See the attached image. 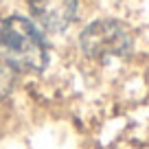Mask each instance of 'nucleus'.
Listing matches in <instances>:
<instances>
[{
  "instance_id": "20e7f679",
  "label": "nucleus",
  "mask_w": 149,
  "mask_h": 149,
  "mask_svg": "<svg viewBox=\"0 0 149 149\" xmlns=\"http://www.w3.org/2000/svg\"><path fill=\"white\" fill-rule=\"evenodd\" d=\"M11 88H13V70L7 66H0V101L7 99Z\"/></svg>"
},
{
  "instance_id": "f257e3e1",
  "label": "nucleus",
  "mask_w": 149,
  "mask_h": 149,
  "mask_svg": "<svg viewBox=\"0 0 149 149\" xmlns=\"http://www.w3.org/2000/svg\"><path fill=\"white\" fill-rule=\"evenodd\" d=\"M0 55L15 72H40L48 61V48L35 24L13 15L0 26Z\"/></svg>"
},
{
  "instance_id": "7ed1b4c3",
  "label": "nucleus",
  "mask_w": 149,
  "mask_h": 149,
  "mask_svg": "<svg viewBox=\"0 0 149 149\" xmlns=\"http://www.w3.org/2000/svg\"><path fill=\"white\" fill-rule=\"evenodd\" d=\"M29 9L44 31L59 33L72 24L77 15V0H29Z\"/></svg>"
},
{
  "instance_id": "f03ea898",
  "label": "nucleus",
  "mask_w": 149,
  "mask_h": 149,
  "mask_svg": "<svg viewBox=\"0 0 149 149\" xmlns=\"http://www.w3.org/2000/svg\"><path fill=\"white\" fill-rule=\"evenodd\" d=\"M79 44L88 57L97 61H107L112 57L125 55L132 46V37L130 31L116 20H99L81 33Z\"/></svg>"
}]
</instances>
